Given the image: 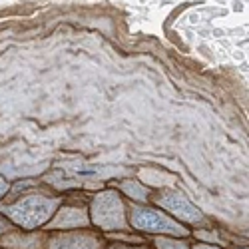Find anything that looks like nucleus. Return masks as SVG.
<instances>
[{
	"label": "nucleus",
	"mask_w": 249,
	"mask_h": 249,
	"mask_svg": "<svg viewBox=\"0 0 249 249\" xmlns=\"http://www.w3.org/2000/svg\"><path fill=\"white\" fill-rule=\"evenodd\" d=\"M0 249H2V247H0Z\"/></svg>",
	"instance_id": "18"
},
{
	"label": "nucleus",
	"mask_w": 249,
	"mask_h": 249,
	"mask_svg": "<svg viewBox=\"0 0 249 249\" xmlns=\"http://www.w3.org/2000/svg\"><path fill=\"white\" fill-rule=\"evenodd\" d=\"M138 181H142L146 188H150L152 192L158 190H168V188H176L178 178L174 174H168L163 170H156V168H142L138 172Z\"/></svg>",
	"instance_id": "9"
},
{
	"label": "nucleus",
	"mask_w": 249,
	"mask_h": 249,
	"mask_svg": "<svg viewBox=\"0 0 249 249\" xmlns=\"http://www.w3.org/2000/svg\"><path fill=\"white\" fill-rule=\"evenodd\" d=\"M48 239V231L44 230H12L6 235L0 237V247L2 249H44Z\"/></svg>",
	"instance_id": "7"
},
{
	"label": "nucleus",
	"mask_w": 249,
	"mask_h": 249,
	"mask_svg": "<svg viewBox=\"0 0 249 249\" xmlns=\"http://www.w3.org/2000/svg\"><path fill=\"white\" fill-rule=\"evenodd\" d=\"M152 249H192V237H172V235H161V237H150Z\"/></svg>",
	"instance_id": "11"
},
{
	"label": "nucleus",
	"mask_w": 249,
	"mask_h": 249,
	"mask_svg": "<svg viewBox=\"0 0 249 249\" xmlns=\"http://www.w3.org/2000/svg\"><path fill=\"white\" fill-rule=\"evenodd\" d=\"M190 237H194L197 243H210V245H217V247H223V249L230 247L227 239L221 235V231H217V227H213V225L197 227V230L192 231Z\"/></svg>",
	"instance_id": "10"
},
{
	"label": "nucleus",
	"mask_w": 249,
	"mask_h": 249,
	"mask_svg": "<svg viewBox=\"0 0 249 249\" xmlns=\"http://www.w3.org/2000/svg\"><path fill=\"white\" fill-rule=\"evenodd\" d=\"M106 237L92 230H74V231H52L48 233L44 249H104Z\"/></svg>",
	"instance_id": "6"
},
{
	"label": "nucleus",
	"mask_w": 249,
	"mask_h": 249,
	"mask_svg": "<svg viewBox=\"0 0 249 249\" xmlns=\"http://www.w3.org/2000/svg\"><path fill=\"white\" fill-rule=\"evenodd\" d=\"M126 213L130 230L143 235V237H161V235H172V237H190L192 230L176 219H172L165 212L152 203H132L126 201Z\"/></svg>",
	"instance_id": "3"
},
{
	"label": "nucleus",
	"mask_w": 249,
	"mask_h": 249,
	"mask_svg": "<svg viewBox=\"0 0 249 249\" xmlns=\"http://www.w3.org/2000/svg\"><path fill=\"white\" fill-rule=\"evenodd\" d=\"M227 249H249L247 245H231V247H227Z\"/></svg>",
	"instance_id": "17"
},
{
	"label": "nucleus",
	"mask_w": 249,
	"mask_h": 249,
	"mask_svg": "<svg viewBox=\"0 0 249 249\" xmlns=\"http://www.w3.org/2000/svg\"><path fill=\"white\" fill-rule=\"evenodd\" d=\"M12 230H16V227L4 217V215H0V237H2V235H6L8 231H12Z\"/></svg>",
	"instance_id": "15"
},
{
	"label": "nucleus",
	"mask_w": 249,
	"mask_h": 249,
	"mask_svg": "<svg viewBox=\"0 0 249 249\" xmlns=\"http://www.w3.org/2000/svg\"><path fill=\"white\" fill-rule=\"evenodd\" d=\"M90 227V213H88V201H82L78 197L66 199L60 203L54 212L50 221L42 227L44 231H74V230H88Z\"/></svg>",
	"instance_id": "5"
},
{
	"label": "nucleus",
	"mask_w": 249,
	"mask_h": 249,
	"mask_svg": "<svg viewBox=\"0 0 249 249\" xmlns=\"http://www.w3.org/2000/svg\"><path fill=\"white\" fill-rule=\"evenodd\" d=\"M64 201V196L50 192L46 185L22 179L10 188L8 196L0 201V215H4L16 230H42L54 212Z\"/></svg>",
	"instance_id": "1"
},
{
	"label": "nucleus",
	"mask_w": 249,
	"mask_h": 249,
	"mask_svg": "<svg viewBox=\"0 0 249 249\" xmlns=\"http://www.w3.org/2000/svg\"><path fill=\"white\" fill-rule=\"evenodd\" d=\"M150 203L160 207L161 212H165L172 219H176L178 223H181L185 227H196L197 230V227L212 225L210 217H207L183 192H179L176 188L152 192Z\"/></svg>",
	"instance_id": "4"
},
{
	"label": "nucleus",
	"mask_w": 249,
	"mask_h": 249,
	"mask_svg": "<svg viewBox=\"0 0 249 249\" xmlns=\"http://www.w3.org/2000/svg\"><path fill=\"white\" fill-rule=\"evenodd\" d=\"M10 188H12L10 179H8V178H4V176H0V201H2V199L8 196Z\"/></svg>",
	"instance_id": "14"
},
{
	"label": "nucleus",
	"mask_w": 249,
	"mask_h": 249,
	"mask_svg": "<svg viewBox=\"0 0 249 249\" xmlns=\"http://www.w3.org/2000/svg\"><path fill=\"white\" fill-rule=\"evenodd\" d=\"M88 213L90 227L102 235L114 231H130L128 213H126V199L122 197L114 188H102L88 199Z\"/></svg>",
	"instance_id": "2"
},
{
	"label": "nucleus",
	"mask_w": 249,
	"mask_h": 249,
	"mask_svg": "<svg viewBox=\"0 0 249 249\" xmlns=\"http://www.w3.org/2000/svg\"><path fill=\"white\" fill-rule=\"evenodd\" d=\"M192 249H223V247L210 245V243H197V241H194V243H192Z\"/></svg>",
	"instance_id": "16"
},
{
	"label": "nucleus",
	"mask_w": 249,
	"mask_h": 249,
	"mask_svg": "<svg viewBox=\"0 0 249 249\" xmlns=\"http://www.w3.org/2000/svg\"><path fill=\"white\" fill-rule=\"evenodd\" d=\"M110 188H114L118 194H122V197L126 199V201H132V203H150L152 190L146 188V185H143L142 181H138V179H134V178L112 181Z\"/></svg>",
	"instance_id": "8"
},
{
	"label": "nucleus",
	"mask_w": 249,
	"mask_h": 249,
	"mask_svg": "<svg viewBox=\"0 0 249 249\" xmlns=\"http://www.w3.org/2000/svg\"><path fill=\"white\" fill-rule=\"evenodd\" d=\"M104 249H152L150 243H140V245H126V243H106Z\"/></svg>",
	"instance_id": "13"
},
{
	"label": "nucleus",
	"mask_w": 249,
	"mask_h": 249,
	"mask_svg": "<svg viewBox=\"0 0 249 249\" xmlns=\"http://www.w3.org/2000/svg\"><path fill=\"white\" fill-rule=\"evenodd\" d=\"M106 237V241L110 243H126V245H140V243H148L150 239L148 237H143L136 231H114V233H108V235H104Z\"/></svg>",
	"instance_id": "12"
}]
</instances>
